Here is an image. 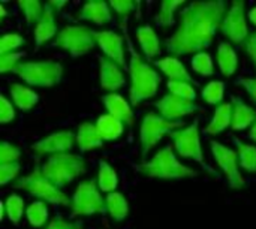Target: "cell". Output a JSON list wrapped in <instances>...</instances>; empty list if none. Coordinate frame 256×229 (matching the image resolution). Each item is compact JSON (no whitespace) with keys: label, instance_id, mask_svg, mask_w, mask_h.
<instances>
[{"label":"cell","instance_id":"obj_48","mask_svg":"<svg viewBox=\"0 0 256 229\" xmlns=\"http://www.w3.org/2000/svg\"><path fill=\"white\" fill-rule=\"evenodd\" d=\"M249 18H250V21H252V22L256 26V6L252 9V10H250V12H249Z\"/></svg>","mask_w":256,"mask_h":229},{"label":"cell","instance_id":"obj_49","mask_svg":"<svg viewBox=\"0 0 256 229\" xmlns=\"http://www.w3.org/2000/svg\"><path fill=\"white\" fill-rule=\"evenodd\" d=\"M249 136H250V140H254V141L256 142V122L254 123V126H252V130H250Z\"/></svg>","mask_w":256,"mask_h":229},{"label":"cell","instance_id":"obj_16","mask_svg":"<svg viewBox=\"0 0 256 229\" xmlns=\"http://www.w3.org/2000/svg\"><path fill=\"white\" fill-rule=\"evenodd\" d=\"M100 62V84L102 88L108 92H114L124 86V75L117 63L108 60L105 57L99 58Z\"/></svg>","mask_w":256,"mask_h":229},{"label":"cell","instance_id":"obj_8","mask_svg":"<svg viewBox=\"0 0 256 229\" xmlns=\"http://www.w3.org/2000/svg\"><path fill=\"white\" fill-rule=\"evenodd\" d=\"M94 44L96 32L86 26H68L58 33L56 39L57 46L75 57L88 52L92 48H94Z\"/></svg>","mask_w":256,"mask_h":229},{"label":"cell","instance_id":"obj_37","mask_svg":"<svg viewBox=\"0 0 256 229\" xmlns=\"http://www.w3.org/2000/svg\"><path fill=\"white\" fill-rule=\"evenodd\" d=\"M20 8L24 10V15H26V20L28 24H32L33 21H39L42 18V4L36 0H21L20 3Z\"/></svg>","mask_w":256,"mask_h":229},{"label":"cell","instance_id":"obj_34","mask_svg":"<svg viewBox=\"0 0 256 229\" xmlns=\"http://www.w3.org/2000/svg\"><path fill=\"white\" fill-rule=\"evenodd\" d=\"M192 69H194L196 74L202 75V76L212 75L214 66H213V60H212L210 54H207V52H204V51L195 54L194 58H192Z\"/></svg>","mask_w":256,"mask_h":229},{"label":"cell","instance_id":"obj_21","mask_svg":"<svg viewBox=\"0 0 256 229\" xmlns=\"http://www.w3.org/2000/svg\"><path fill=\"white\" fill-rule=\"evenodd\" d=\"M156 64L170 78V81H184V82L194 84V80L189 75L188 69L183 66V63L177 57H165L162 60H158Z\"/></svg>","mask_w":256,"mask_h":229},{"label":"cell","instance_id":"obj_22","mask_svg":"<svg viewBox=\"0 0 256 229\" xmlns=\"http://www.w3.org/2000/svg\"><path fill=\"white\" fill-rule=\"evenodd\" d=\"M102 136L99 135V130L96 124L93 123H81L76 134V142L81 152H88L93 148L102 147Z\"/></svg>","mask_w":256,"mask_h":229},{"label":"cell","instance_id":"obj_18","mask_svg":"<svg viewBox=\"0 0 256 229\" xmlns=\"http://www.w3.org/2000/svg\"><path fill=\"white\" fill-rule=\"evenodd\" d=\"M57 33V26L54 21V9L46 3L42 18L38 21L36 28H34V42L36 45H42L46 40H50L54 34Z\"/></svg>","mask_w":256,"mask_h":229},{"label":"cell","instance_id":"obj_43","mask_svg":"<svg viewBox=\"0 0 256 229\" xmlns=\"http://www.w3.org/2000/svg\"><path fill=\"white\" fill-rule=\"evenodd\" d=\"M138 4L140 3H135V2H130V0H114V2L110 3V6L114 8L116 12L118 15H122V16L129 15L135 9V6H138Z\"/></svg>","mask_w":256,"mask_h":229},{"label":"cell","instance_id":"obj_44","mask_svg":"<svg viewBox=\"0 0 256 229\" xmlns=\"http://www.w3.org/2000/svg\"><path fill=\"white\" fill-rule=\"evenodd\" d=\"M45 229H82L81 224H74V222H66L63 219H54Z\"/></svg>","mask_w":256,"mask_h":229},{"label":"cell","instance_id":"obj_14","mask_svg":"<svg viewBox=\"0 0 256 229\" xmlns=\"http://www.w3.org/2000/svg\"><path fill=\"white\" fill-rule=\"evenodd\" d=\"M96 42L99 44V46L102 48V51L110 60L120 64V68H126L124 44H123V38L118 33L112 30L96 32Z\"/></svg>","mask_w":256,"mask_h":229},{"label":"cell","instance_id":"obj_17","mask_svg":"<svg viewBox=\"0 0 256 229\" xmlns=\"http://www.w3.org/2000/svg\"><path fill=\"white\" fill-rule=\"evenodd\" d=\"M105 108L108 110V114L114 118L120 120L123 124H132L134 123V112L130 105L117 93H111L104 96Z\"/></svg>","mask_w":256,"mask_h":229},{"label":"cell","instance_id":"obj_40","mask_svg":"<svg viewBox=\"0 0 256 229\" xmlns=\"http://www.w3.org/2000/svg\"><path fill=\"white\" fill-rule=\"evenodd\" d=\"M24 56H26L24 52H9V54H4V56H0V70L3 74H6L9 70L14 72V69L20 64L18 60L21 57H24Z\"/></svg>","mask_w":256,"mask_h":229},{"label":"cell","instance_id":"obj_1","mask_svg":"<svg viewBox=\"0 0 256 229\" xmlns=\"http://www.w3.org/2000/svg\"><path fill=\"white\" fill-rule=\"evenodd\" d=\"M226 4L224 2H194L182 10V21L176 33L165 42L170 52L184 56L202 52L218 28L222 27Z\"/></svg>","mask_w":256,"mask_h":229},{"label":"cell","instance_id":"obj_31","mask_svg":"<svg viewBox=\"0 0 256 229\" xmlns=\"http://www.w3.org/2000/svg\"><path fill=\"white\" fill-rule=\"evenodd\" d=\"M8 219L12 222V224H20L21 218H22V212H24V201L21 196L18 195H10L8 196V200L2 204Z\"/></svg>","mask_w":256,"mask_h":229},{"label":"cell","instance_id":"obj_7","mask_svg":"<svg viewBox=\"0 0 256 229\" xmlns=\"http://www.w3.org/2000/svg\"><path fill=\"white\" fill-rule=\"evenodd\" d=\"M183 123L182 122H171L164 118L162 116H156L154 112H148L141 123V134H140V141H141V152L142 156H146L156 144L168 134L172 130L182 129Z\"/></svg>","mask_w":256,"mask_h":229},{"label":"cell","instance_id":"obj_46","mask_svg":"<svg viewBox=\"0 0 256 229\" xmlns=\"http://www.w3.org/2000/svg\"><path fill=\"white\" fill-rule=\"evenodd\" d=\"M246 51H248V54L250 56V58L254 60L256 66V33L249 36V39L246 42Z\"/></svg>","mask_w":256,"mask_h":229},{"label":"cell","instance_id":"obj_15","mask_svg":"<svg viewBox=\"0 0 256 229\" xmlns=\"http://www.w3.org/2000/svg\"><path fill=\"white\" fill-rule=\"evenodd\" d=\"M74 142H75L74 134L69 130H62V132L51 134L46 138L38 141L36 144H33L32 148L38 154H46V153L58 154V153H66L68 150H70L74 147Z\"/></svg>","mask_w":256,"mask_h":229},{"label":"cell","instance_id":"obj_23","mask_svg":"<svg viewBox=\"0 0 256 229\" xmlns=\"http://www.w3.org/2000/svg\"><path fill=\"white\" fill-rule=\"evenodd\" d=\"M138 42L146 54L147 58H153L160 52V42L156 34V32L150 26H142L136 30Z\"/></svg>","mask_w":256,"mask_h":229},{"label":"cell","instance_id":"obj_28","mask_svg":"<svg viewBox=\"0 0 256 229\" xmlns=\"http://www.w3.org/2000/svg\"><path fill=\"white\" fill-rule=\"evenodd\" d=\"M106 210L114 220H123L128 216L129 207L126 198L120 192H111L106 196Z\"/></svg>","mask_w":256,"mask_h":229},{"label":"cell","instance_id":"obj_20","mask_svg":"<svg viewBox=\"0 0 256 229\" xmlns=\"http://www.w3.org/2000/svg\"><path fill=\"white\" fill-rule=\"evenodd\" d=\"M78 18L93 21L100 26V24L111 21V12L108 8V3L105 2H88L80 9Z\"/></svg>","mask_w":256,"mask_h":229},{"label":"cell","instance_id":"obj_12","mask_svg":"<svg viewBox=\"0 0 256 229\" xmlns=\"http://www.w3.org/2000/svg\"><path fill=\"white\" fill-rule=\"evenodd\" d=\"M220 28L224 34L228 36L234 44H242L246 40L249 28L244 18V2L237 0L231 4Z\"/></svg>","mask_w":256,"mask_h":229},{"label":"cell","instance_id":"obj_39","mask_svg":"<svg viewBox=\"0 0 256 229\" xmlns=\"http://www.w3.org/2000/svg\"><path fill=\"white\" fill-rule=\"evenodd\" d=\"M21 153L20 148L9 144V142H2L0 146V164H15L20 159Z\"/></svg>","mask_w":256,"mask_h":229},{"label":"cell","instance_id":"obj_19","mask_svg":"<svg viewBox=\"0 0 256 229\" xmlns=\"http://www.w3.org/2000/svg\"><path fill=\"white\" fill-rule=\"evenodd\" d=\"M232 129L243 130L256 122V111L246 105L242 99H232Z\"/></svg>","mask_w":256,"mask_h":229},{"label":"cell","instance_id":"obj_6","mask_svg":"<svg viewBox=\"0 0 256 229\" xmlns=\"http://www.w3.org/2000/svg\"><path fill=\"white\" fill-rule=\"evenodd\" d=\"M15 188L18 189H24L27 190L28 194L46 201V202H51V204H62V206H69L70 201L69 198L60 192V188H57L54 183H51L40 170H34L32 174H28L27 177H22L20 178L16 183H15Z\"/></svg>","mask_w":256,"mask_h":229},{"label":"cell","instance_id":"obj_50","mask_svg":"<svg viewBox=\"0 0 256 229\" xmlns=\"http://www.w3.org/2000/svg\"><path fill=\"white\" fill-rule=\"evenodd\" d=\"M6 15V12H4V6L3 4H0V18H3Z\"/></svg>","mask_w":256,"mask_h":229},{"label":"cell","instance_id":"obj_32","mask_svg":"<svg viewBox=\"0 0 256 229\" xmlns=\"http://www.w3.org/2000/svg\"><path fill=\"white\" fill-rule=\"evenodd\" d=\"M26 214H27V220L30 222V225H33L34 228H39V226L45 225V222L48 219V208H46L45 202L36 201L32 206H28Z\"/></svg>","mask_w":256,"mask_h":229},{"label":"cell","instance_id":"obj_24","mask_svg":"<svg viewBox=\"0 0 256 229\" xmlns=\"http://www.w3.org/2000/svg\"><path fill=\"white\" fill-rule=\"evenodd\" d=\"M230 124H232V104H222L216 108V112L208 123L206 132L210 135H218L224 132Z\"/></svg>","mask_w":256,"mask_h":229},{"label":"cell","instance_id":"obj_4","mask_svg":"<svg viewBox=\"0 0 256 229\" xmlns=\"http://www.w3.org/2000/svg\"><path fill=\"white\" fill-rule=\"evenodd\" d=\"M86 160L80 156L69 153L52 154L42 166L44 176L57 188L69 184L74 178L86 172Z\"/></svg>","mask_w":256,"mask_h":229},{"label":"cell","instance_id":"obj_42","mask_svg":"<svg viewBox=\"0 0 256 229\" xmlns=\"http://www.w3.org/2000/svg\"><path fill=\"white\" fill-rule=\"evenodd\" d=\"M14 117H15V111L12 104L4 96H0V122L9 123L14 120Z\"/></svg>","mask_w":256,"mask_h":229},{"label":"cell","instance_id":"obj_26","mask_svg":"<svg viewBox=\"0 0 256 229\" xmlns=\"http://www.w3.org/2000/svg\"><path fill=\"white\" fill-rule=\"evenodd\" d=\"M10 96H12L15 105L22 111H28L30 108H33L38 104V94L32 88L24 87L21 84L10 86Z\"/></svg>","mask_w":256,"mask_h":229},{"label":"cell","instance_id":"obj_10","mask_svg":"<svg viewBox=\"0 0 256 229\" xmlns=\"http://www.w3.org/2000/svg\"><path fill=\"white\" fill-rule=\"evenodd\" d=\"M171 138L174 141V147H176L177 153L182 158H192L194 160L204 165L198 122H195L194 124H190L184 129H178V130L172 132Z\"/></svg>","mask_w":256,"mask_h":229},{"label":"cell","instance_id":"obj_5","mask_svg":"<svg viewBox=\"0 0 256 229\" xmlns=\"http://www.w3.org/2000/svg\"><path fill=\"white\" fill-rule=\"evenodd\" d=\"M14 72L30 86L52 87L63 75V66L56 62H26L20 63Z\"/></svg>","mask_w":256,"mask_h":229},{"label":"cell","instance_id":"obj_9","mask_svg":"<svg viewBox=\"0 0 256 229\" xmlns=\"http://www.w3.org/2000/svg\"><path fill=\"white\" fill-rule=\"evenodd\" d=\"M106 201H104L100 192L96 188L94 180L82 182L72 198V213L75 216H90L96 213H105Z\"/></svg>","mask_w":256,"mask_h":229},{"label":"cell","instance_id":"obj_13","mask_svg":"<svg viewBox=\"0 0 256 229\" xmlns=\"http://www.w3.org/2000/svg\"><path fill=\"white\" fill-rule=\"evenodd\" d=\"M156 108L159 110V112L164 118L177 122L176 118H180V117L195 112L198 106L192 100H188V99H183V98H178V96L170 93L156 102Z\"/></svg>","mask_w":256,"mask_h":229},{"label":"cell","instance_id":"obj_27","mask_svg":"<svg viewBox=\"0 0 256 229\" xmlns=\"http://www.w3.org/2000/svg\"><path fill=\"white\" fill-rule=\"evenodd\" d=\"M96 128H98L102 140H108V141L116 140L123 134V123L110 114L100 116L99 120L96 122Z\"/></svg>","mask_w":256,"mask_h":229},{"label":"cell","instance_id":"obj_45","mask_svg":"<svg viewBox=\"0 0 256 229\" xmlns=\"http://www.w3.org/2000/svg\"><path fill=\"white\" fill-rule=\"evenodd\" d=\"M238 84L246 88V92L249 93V96L256 104V78H240Z\"/></svg>","mask_w":256,"mask_h":229},{"label":"cell","instance_id":"obj_25","mask_svg":"<svg viewBox=\"0 0 256 229\" xmlns=\"http://www.w3.org/2000/svg\"><path fill=\"white\" fill-rule=\"evenodd\" d=\"M218 62H219V68L222 70V74L225 76H231L238 66V60H237V54L234 51V48L228 44L224 42L219 45L218 48Z\"/></svg>","mask_w":256,"mask_h":229},{"label":"cell","instance_id":"obj_36","mask_svg":"<svg viewBox=\"0 0 256 229\" xmlns=\"http://www.w3.org/2000/svg\"><path fill=\"white\" fill-rule=\"evenodd\" d=\"M168 90L171 92V94H176L178 98H183V99H188L192 102L196 96L192 84L184 82V81H168Z\"/></svg>","mask_w":256,"mask_h":229},{"label":"cell","instance_id":"obj_35","mask_svg":"<svg viewBox=\"0 0 256 229\" xmlns=\"http://www.w3.org/2000/svg\"><path fill=\"white\" fill-rule=\"evenodd\" d=\"M224 92H225V86H224L222 81H212V82H208V84L204 87V90H202V98H204L208 104L214 105V104H219V102L224 99Z\"/></svg>","mask_w":256,"mask_h":229},{"label":"cell","instance_id":"obj_38","mask_svg":"<svg viewBox=\"0 0 256 229\" xmlns=\"http://www.w3.org/2000/svg\"><path fill=\"white\" fill-rule=\"evenodd\" d=\"M22 44H24V39L18 33H6V34H3L2 40H0V56L14 52V50L18 48Z\"/></svg>","mask_w":256,"mask_h":229},{"label":"cell","instance_id":"obj_3","mask_svg":"<svg viewBox=\"0 0 256 229\" xmlns=\"http://www.w3.org/2000/svg\"><path fill=\"white\" fill-rule=\"evenodd\" d=\"M140 171L147 177L164 178V180H178L186 177H195L196 172L183 164H180L172 152V147H164L159 150L152 160L140 165Z\"/></svg>","mask_w":256,"mask_h":229},{"label":"cell","instance_id":"obj_47","mask_svg":"<svg viewBox=\"0 0 256 229\" xmlns=\"http://www.w3.org/2000/svg\"><path fill=\"white\" fill-rule=\"evenodd\" d=\"M48 4H50L51 8H58V9H60V8H63V6L66 4V2H50Z\"/></svg>","mask_w":256,"mask_h":229},{"label":"cell","instance_id":"obj_11","mask_svg":"<svg viewBox=\"0 0 256 229\" xmlns=\"http://www.w3.org/2000/svg\"><path fill=\"white\" fill-rule=\"evenodd\" d=\"M212 152L218 162V165L222 168L225 177L228 178V183L232 189H242L244 188V178L240 174L238 170V153H236L232 148L225 147L224 144L218 141H212Z\"/></svg>","mask_w":256,"mask_h":229},{"label":"cell","instance_id":"obj_33","mask_svg":"<svg viewBox=\"0 0 256 229\" xmlns=\"http://www.w3.org/2000/svg\"><path fill=\"white\" fill-rule=\"evenodd\" d=\"M183 4V0H165L160 4V12L156 16L159 26H172L176 9Z\"/></svg>","mask_w":256,"mask_h":229},{"label":"cell","instance_id":"obj_30","mask_svg":"<svg viewBox=\"0 0 256 229\" xmlns=\"http://www.w3.org/2000/svg\"><path fill=\"white\" fill-rule=\"evenodd\" d=\"M98 182H99V188L100 190L104 192H112L117 184H118V180H117V174L116 171L106 164V162H100L99 164V176H98Z\"/></svg>","mask_w":256,"mask_h":229},{"label":"cell","instance_id":"obj_2","mask_svg":"<svg viewBox=\"0 0 256 229\" xmlns=\"http://www.w3.org/2000/svg\"><path fill=\"white\" fill-rule=\"evenodd\" d=\"M130 78H132V87H130V100L132 105H138L144 99H150L156 94L159 84H160V75L147 64L142 57L135 51V48L130 45Z\"/></svg>","mask_w":256,"mask_h":229},{"label":"cell","instance_id":"obj_41","mask_svg":"<svg viewBox=\"0 0 256 229\" xmlns=\"http://www.w3.org/2000/svg\"><path fill=\"white\" fill-rule=\"evenodd\" d=\"M20 172V165L15 164H0V184H8Z\"/></svg>","mask_w":256,"mask_h":229},{"label":"cell","instance_id":"obj_29","mask_svg":"<svg viewBox=\"0 0 256 229\" xmlns=\"http://www.w3.org/2000/svg\"><path fill=\"white\" fill-rule=\"evenodd\" d=\"M237 148H238V158H240V165L244 171L248 172H256V147L255 146H248L242 142L240 140L236 138Z\"/></svg>","mask_w":256,"mask_h":229}]
</instances>
